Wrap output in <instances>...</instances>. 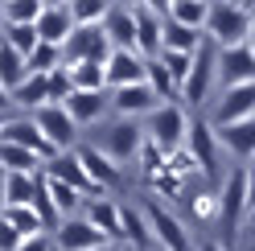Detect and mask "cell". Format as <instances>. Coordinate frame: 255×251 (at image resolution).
<instances>
[{
  "label": "cell",
  "mask_w": 255,
  "mask_h": 251,
  "mask_svg": "<svg viewBox=\"0 0 255 251\" xmlns=\"http://www.w3.org/2000/svg\"><path fill=\"white\" fill-rule=\"evenodd\" d=\"M251 210V202H247V173H243V165L231 169V177H222V190H218V243L235 251L239 243V227H243V214Z\"/></svg>",
  "instance_id": "1"
},
{
  "label": "cell",
  "mask_w": 255,
  "mask_h": 251,
  "mask_svg": "<svg viewBox=\"0 0 255 251\" xmlns=\"http://www.w3.org/2000/svg\"><path fill=\"white\" fill-rule=\"evenodd\" d=\"M251 12L255 4H210V21H206V41L214 50H235V45H247L251 37Z\"/></svg>",
  "instance_id": "2"
},
{
  "label": "cell",
  "mask_w": 255,
  "mask_h": 251,
  "mask_svg": "<svg viewBox=\"0 0 255 251\" xmlns=\"http://www.w3.org/2000/svg\"><path fill=\"white\" fill-rule=\"evenodd\" d=\"M185 132H189V116H185V107H177V103H161L144 120V140L152 148H161L165 156H173L185 144Z\"/></svg>",
  "instance_id": "3"
},
{
  "label": "cell",
  "mask_w": 255,
  "mask_h": 251,
  "mask_svg": "<svg viewBox=\"0 0 255 251\" xmlns=\"http://www.w3.org/2000/svg\"><path fill=\"white\" fill-rule=\"evenodd\" d=\"M185 152L194 156L198 173L206 181H218L222 177V144H218V132L210 128V120H189V132H185Z\"/></svg>",
  "instance_id": "4"
},
{
  "label": "cell",
  "mask_w": 255,
  "mask_h": 251,
  "mask_svg": "<svg viewBox=\"0 0 255 251\" xmlns=\"http://www.w3.org/2000/svg\"><path fill=\"white\" fill-rule=\"evenodd\" d=\"M140 214H144V223H148V231H152L156 251H198L194 239H189V231H185V223H181L173 210H165L156 198H148Z\"/></svg>",
  "instance_id": "5"
},
{
  "label": "cell",
  "mask_w": 255,
  "mask_h": 251,
  "mask_svg": "<svg viewBox=\"0 0 255 251\" xmlns=\"http://www.w3.org/2000/svg\"><path fill=\"white\" fill-rule=\"evenodd\" d=\"M95 148H99L111 165H120V169H124V165H136L140 148H144V128H140L136 120H116V124L99 136V144H95Z\"/></svg>",
  "instance_id": "6"
},
{
  "label": "cell",
  "mask_w": 255,
  "mask_h": 251,
  "mask_svg": "<svg viewBox=\"0 0 255 251\" xmlns=\"http://www.w3.org/2000/svg\"><path fill=\"white\" fill-rule=\"evenodd\" d=\"M214 78H218V50L210 41H202L198 54H194V66H189V78L181 87V99L189 107H202L206 99H210V91H214Z\"/></svg>",
  "instance_id": "7"
},
{
  "label": "cell",
  "mask_w": 255,
  "mask_h": 251,
  "mask_svg": "<svg viewBox=\"0 0 255 251\" xmlns=\"http://www.w3.org/2000/svg\"><path fill=\"white\" fill-rule=\"evenodd\" d=\"M136 21V54L140 58H156L161 54V37H165V21H169V4H128Z\"/></svg>",
  "instance_id": "8"
},
{
  "label": "cell",
  "mask_w": 255,
  "mask_h": 251,
  "mask_svg": "<svg viewBox=\"0 0 255 251\" xmlns=\"http://www.w3.org/2000/svg\"><path fill=\"white\" fill-rule=\"evenodd\" d=\"M29 120H33V124H37V132L54 144V152H74V148H78V124L66 116V107L45 103V107H37Z\"/></svg>",
  "instance_id": "9"
},
{
  "label": "cell",
  "mask_w": 255,
  "mask_h": 251,
  "mask_svg": "<svg viewBox=\"0 0 255 251\" xmlns=\"http://www.w3.org/2000/svg\"><path fill=\"white\" fill-rule=\"evenodd\" d=\"M107 58H111V41L103 33V25L74 29L66 37V45H62V66H78V62H99V66H107Z\"/></svg>",
  "instance_id": "10"
},
{
  "label": "cell",
  "mask_w": 255,
  "mask_h": 251,
  "mask_svg": "<svg viewBox=\"0 0 255 251\" xmlns=\"http://www.w3.org/2000/svg\"><path fill=\"white\" fill-rule=\"evenodd\" d=\"M0 144H17V148H25V152H33L41 165L58 156L54 144L37 132V124L29 120V116H12V120H4V128H0Z\"/></svg>",
  "instance_id": "11"
},
{
  "label": "cell",
  "mask_w": 255,
  "mask_h": 251,
  "mask_svg": "<svg viewBox=\"0 0 255 251\" xmlns=\"http://www.w3.org/2000/svg\"><path fill=\"white\" fill-rule=\"evenodd\" d=\"M41 173H45V177H54V181H62V185H70L74 194H91V202L107 198L99 185L87 177V169L78 165V156H74V152H58L54 161H45V165H41Z\"/></svg>",
  "instance_id": "12"
},
{
  "label": "cell",
  "mask_w": 255,
  "mask_h": 251,
  "mask_svg": "<svg viewBox=\"0 0 255 251\" xmlns=\"http://www.w3.org/2000/svg\"><path fill=\"white\" fill-rule=\"evenodd\" d=\"M239 120H255V83L222 91V99L210 116V128H227V124H239Z\"/></svg>",
  "instance_id": "13"
},
{
  "label": "cell",
  "mask_w": 255,
  "mask_h": 251,
  "mask_svg": "<svg viewBox=\"0 0 255 251\" xmlns=\"http://www.w3.org/2000/svg\"><path fill=\"white\" fill-rule=\"evenodd\" d=\"M107 103H111V112H116L120 120H140V116L148 120L156 107H161V99L148 91V83H136V87H120V91H111Z\"/></svg>",
  "instance_id": "14"
},
{
  "label": "cell",
  "mask_w": 255,
  "mask_h": 251,
  "mask_svg": "<svg viewBox=\"0 0 255 251\" xmlns=\"http://www.w3.org/2000/svg\"><path fill=\"white\" fill-rule=\"evenodd\" d=\"M54 247L58 251H99V247H107V239L87 218H62L54 231Z\"/></svg>",
  "instance_id": "15"
},
{
  "label": "cell",
  "mask_w": 255,
  "mask_h": 251,
  "mask_svg": "<svg viewBox=\"0 0 255 251\" xmlns=\"http://www.w3.org/2000/svg\"><path fill=\"white\" fill-rule=\"evenodd\" d=\"M74 156H78V165L87 169V177L99 185L103 194H107V190H120V185H124V169H120V165H111V161H107V156L95 148V144H78V148H74Z\"/></svg>",
  "instance_id": "16"
},
{
  "label": "cell",
  "mask_w": 255,
  "mask_h": 251,
  "mask_svg": "<svg viewBox=\"0 0 255 251\" xmlns=\"http://www.w3.org/2000/svg\"><path fill=\"white\" fill-rule=\"evenodd\" d=\"M218 78L227 87L255 83V54L251 45H235V50H218Z\"/></svg>",
  "instance_id": "17"
},
{
  "label": "cell",
  "mask_w": 255,
  "mask_h": 251,
  "mask_svg": "<svg viewBox=\"0 0 255 251\" xmlns=\"http://www.w3.org/2000/svg\"><path fill=\"white\" fill-rule=\"evenodd\" d=\"M103 70H107V87H111V91L144 83V58H140V54H128V50H111V58H107Z\"/></svg>",
  "instance_id": "18"
},
{
  "label": "cell",
  "mask_w": 255,
  "mask_h": 251,
  "mask_svg": "<svg viewBox=\"0 0 255 251\" xmlns=\"http://www.w3.org/2000/svg\"><path fill=\"white\" fill-rule=\"evenodd\" d=\"M62 107H66V116L78 124V128H87V124H99L107 116L111 103H107V91H74Z\"/></svg>",
  "instance_id": "19"
},
{
  "label": "cell",
  "mask_w": 255,
  "mask_h": 251,
  "mask_svg": "<svg viewBox=\"0 0 255 251\" xmlns=\"http://www.w3.org/2000/svg\"><path fill=\"white\" fill-rule=\"evenodd\" d=\"M74 33V17H70V4H45L41 21H37V37L45 45H66V37Z\"/></svg>",
  "instance_id": "20"
},
{
  "label": "cell",
  "mask_w": 255,
  "mask_h": 251,
  "mask_svg": "<svg viewBox=\"0 0 255 251\" xmlns=\"http://www.w3.org/2000/svg\"><path fill=\"white\" fill-rule=\"evenodd\" d=\"M103 33H107V41H111V50H128V54H136V21H132V8L111 4L107 21H103Z\"/></svg>",
  "instance_id": "21"
},
{
  "label": "cell",
  "mask_w": 255,
  "mask_h": 251,
  "mask_svg": "<svg viewBox=\"0 0 255 251\" xmlns=\"http://www.w3.org/2000/svg\"><path fill=\"white\" fill-rule=\"evenodd\" d=\"M218 132V144L243 156V161H251L255 156V120H239V124H227V128H214Z\"/></svg>",
  "instance_id": "22"
},
{
  "label": "cell",
  "mask_w": 255,
  "mask_h": 251,
  "mask_svg": "<svg viewBox=\"0 0 255 251\" xmlns=\"http://www.w3.org/2000/svg\"><path fill=\"white\" fill-rule=\"evenodd\" d=\"M87 223L99 231L107 243H120V239H124V235H120V202H116V198L91 202V206H87Z\"/></svg>",
  "instance_id": "23"
},
{
  "label": "cell",
  "mask_w": 255,
  "mask_h": 251,
  "mask_svg": "<svg viewBox=\"0 0 255 251\" xmlns=\"http://www.w3.org/2000/svg\"><path fill=\"white\" fill-rule=\"evenodd\" d=\"M120 235H124L120 243H128L132 251H152V247H156V243H152V231H148V223H144V214L132 210V206H120Z\"/></svg>",
  "instance_id": "24"
},
{
  "label": "cell",
  "mask_w": 255,
  "mask_h": 251,
  "mask_svg": "<svg viewBox=\"0 0 255 251\" xmlns=\"http://www.w3.org/2000/svg\"><path fill=\"white\" fill-rule=\"evenodd\" d=\"M50 103V83H45V74H29L25 83L12 91V107H25L29 116L37 112V107Z\"/></svg>",
  "instance_id": "25"
},
{
  "label": "cell",
  "mask_w": 255,
  "mask_h": 251,
  "mask_svg": "<svg viewBox=\"0 0 255 251\" xmlns=\"http://www.w3.org/2000/svg\"><path fill=\"white\" fill-rule=\"evenodd\" d=\"M169 21H177V25H185V29H198V33H206L210 4H206V0H173V4H169Z\"/></svg>",
  "instance_id": "26"
},
{
  "label": "cell",
  "mask_w": 255,
  "mask_h": 251,
  "mask_svg": "<svg viewBox=\"0 0 255 251\" xmlns=\"http://www.w3.org/2000/svg\"><path fill=\"white\" fill-rule=\"evenodd\" d=\"M202 41H206V33H198V29H185V25H177V21H165L161 50H173V54H198Z\"/></svg>",
  "instance_id": "27"
},
{
  "label": "cell",
  "mask_w": 255,
  "mask_h": 251,
  "mask_svg": "<svg viewBox=\"0 0 255 251\" xmlns=\"http://www.w3.org/2000/svg\"><path fill=\"white\" fill-rule=\"evenodd\" d=\"M25 78H29V66H25V58H21L17 50H8L4 41H0V87H4L8 95H12V91H17V87L25 83Z\"/></svg>",
  "instance_id": "28"
},
{
  "label": "cell",
  "mask_w": 255,
  "mask_h": 251,
  "mask_svg": "<svg viewBox=\"0 0 255 251\" xmlns=\"http://www.w3.org/2000/svg\"><path fill=\"white\" fill-rule=\"evenodd\" d=\"M144 83H148V91H152L161 103L177 99V83L169 78V70H165V62H161V58H144Z\"/></svg>",
  "instance_id": "29"
},
{
  "label": "cell",
  "mask_w": 255,
  "mask_h": 251,
  "mask_svg": "<svg viewBox=\"0 0 255 251\" xmlns=\"http://www.w3.org/2000/svg\"><path fill=\"white\" fill-rule=\"evenodd\" d=\"M41 173H4V206H29Z\"/></svg>",
  "instance_id": "30"
},
{
  "label": "cell",
  "mask_w": 255,
  "mask_h": 251,
  "mask_svg": "<svg viewBox=\"0 0 255 251\" xmlns=\"http://www.w3.org/2000/svg\"><path fill=\"white\" fill-rule=\"evenodd\" d=\"M0 218L21 235V239H33V235H45V227H41V218L33 214V206H4L0 210Z\"/></svg>",
  "instance_id": "31"
},
{
  "label": "cell",
  "mask_w": 255,
  "mask_h": 251,
  "mask_svg": "<svg viewBox=\"0 0 255 251\" xmlns=\"http://www.w3.org/2000/svg\"><path fill=\"white\" fill-rule=\"evenodd\" d=\"M111 4L107 0H70V17H74V29H95L107 21Z\"/></svg>",
  "instance_id": "32"
},
{
  "label": "cell",
  "mask_w": 255,
  "mask_h": 251,
  "mask_svg": "<svg viewBox=\"0 0 255 251\" xmlns=\"http://www.w3.org/2000/svg\"><path fill=\"white\" fill-rule=\"evenodd\" d=\"M0 169L4 173H41V161L17 144H0Z\"/></svg>",
  "instance_id": "33"
},
{
  "label": "cell",
  "mask_w": 255,
  "mask_h": 251,
  "mask_svg": "<svg viewBox=\"0 0 255 251\" xmlns=\"http://www.w3.org/2000/svg\"><path fill=\"white\" fill-rule=\"evenodd\" d=\"M66 70H70L74 91H107V70L99 62H78V66H66Z\"/></svg>",
  "instance_id": "34"
},
{
  "label": "cell",
  "mask_w": 255,
  "mask_h": 251,
  "mask_svg": "<svg viewBox=\"0 0 255 251\" xmlns=\"http://www.w3.org/2000/svg\"><path fill=\"white\" fill-rule=\"evenodd\" d=\"M0 41L8 45V50H17L21 58H29L37 50V25H4V33H0Z\"/></svg>",
  "instance_id": "35"
},
{
  "label": "cell",
  "mask_w": 255,
  "mask_h": 251,
  "mask_svg": "<svg viewBox=\"0 0 255 251\" xmlns=\"http://www.w3.org/2000/svg\"><path fill=\"white\" fill-rule=\"evenodd\" d=\"M45 4L41 0H8L4 4V25H37Z\"/></svg>",
  "instance_id": "36"
},
{
  "label": "cell",
  "mask_w": 255,
  "mask_h": 251,
  "mask_svg": "<svg viewBox=\"0 0 255 251\" xmlns=\"http://www.w3.org/2000/svg\"><path fill=\"white\" fill-rule=\"evenodd\" d=\"M45 190H50V202H54V210H58L62 218H70L78 206H83V194H74L70 185H62V181H54V177H45Z\"/></svg>",
  "instance_id": "37"
},
{
  "label": "cell",
  "mask_w": 255,
  "mask_h": 251,
  "mask_svg": "<svg viewBox=\"0 0 255 251\" xmlns=\"http://www.w3.org/2000/svg\"><path fill=\"white\" fill-rule=\"evenodd\" d=\"M25 66H29V74H50V70H58V66H62V50H58V45L37 41V50L25 58Z\"/></svg>",
  "instance_id": "38"
},
{
  "label": "cell",
  "mask_w": 255,
  "mask_h": 251,
  "mask_svg": "<svg viewBox=\"0 0 255 251\" xmlns=\"http://www.w3.org/2000/svg\"><path fill=\"white\" fill-rule=\"evenodd\" d=\"M29 206H33V214L41 218V227H45V231L62 223V214L54 210V202H50V190H45V173L37 177V190H33V202H29Z\"/></svg>",
  "instance_id": "39"
},
{
  "label": "cell",
  "mask_w": 255,
  "mask_h": 251,
  "mask_svg": "<svg viewBox=\"0 0 255 251\" xmlns=\"http://www.w3.org/2000/svg\"><path fill=\"white\" fill-rule=\"evenodd\" d=\"M189 210H194V218H198V223H210V227H214V223H218V194L202 185V190L189 198Z\"/></svg>",
  "instance_id": "40"
},
{
  "label": "cell",
  "mask_w": 255,
  "mask_h": 251,
  "mask_svg": "<svg viewBox=\"0 0 255 251\" xmlns=\"http://www.w3.org/2000/svg\"><path fill=\"white\" fill-rule=\"evenodd\" d=\"M156 58L165 62V70H169L173 83H177V95H181V87H185V78H189V66H194V54H173V50H161Z\"/></svg>",
  "instance_id": "41"
},
{
  "label": "cell",
  "mask_w": 255,
  "mask_h": 251,
  "mask_svg": "<svg viewBox=\"0 0 255 251\" xmlns=\"http://www.w3.org/2000/svg\"><path fill=\"white\" fill-rule=\"evenodd\" d=\"M45 83H50V103H58V107L74 95V83H70V70H66V66L50 70V74H45Z\"/></svg>",
  "instance_id": "42"
},
{
  "label": "cell",
  "mask_w": 255,
  "mask_h": 251,
  "mask_svg": "<svg viewBox=\"0 0 255 251\" xmlns=\"http://www.w3.org/2000/svg\"><path fill=\"white\" fill-rule=\"evenodd\" d=\"M136 165H140V173H144V177L152 181V177H156V173H161V169H165V152H161V148H152L148 140H144V148H140Z\"/></svg>",
  "instance_id": "43"
},
{
  "label": "cell",
  "mask_w": 255,
  "mask_h": 251,
  "mask_svg": "<svg viewBox=\"0 0 255 251\" xmlns=\"http://www.w3.org/2000/svg\"><path fill=\"white\" fill-rule=\"evenodd\" d=\"M17 247H21V235L12 231L4 218H0V251H17Z\"/></svg>",
  "instance_id": "44"
},
{
  "label": "cell",
  "mask_w": 255,
  "mask_h": 251,
  "mask_svg": "<svg viewBox=\"0 0 255 251\" xmlns=\"http://www.w3.org/2000/svg\"><path fill=\"white\" fill-rule=\"evenodd\" d=\"M17 251H54V239L50 235H33V239H21Z\"/></svg>",
  "instance_id": "45"
},
{
  "label": "cell",
  "mask_w": 255,
  "mask_h": 251,
  "mask_svg": "<svg viewBox=\"0 0 255 251\" xmlns=\"http://www.w3.org/2000/svg\"><path fill=\"white\" fill-rule=\"evenodd\" d=\"M243 173H247V202L255 206V156H251V161L243 165Z\"/></svg>",
  "instance_id": "46"
},
{
  "label": "cell",
  "mask_w": 255,
  "mask_h": 251,
  "mask_svg": "<svg viewBox=\"0 0 255 251\" xmlns=\"http://www.w3.org/2000/svg\"><path fill=\"white\" fill-rule=\"evenodd\" d=\"M8 112H12V95H8V91H4V87H0V116H4V120H8Z\"/></svg>",
  "instance_id": "47"
},
{
  "label": "cell",
  "mask_w": 255,
  "mask_h": 251,
  "mask_svg": "<svg viewBox=\"0 0 255 251\" xmlns=\"http://www.w3.org/2000/svg\"><path fill=\"white\" fill-rule=\"evenodd\" d=\"M198 251H227V247H222L218 239H206V243H198Z\"/></svg>",
  "instance_id": "48"
},
{
  "label": "cell",
  "mask_w": 255,
  "mask_h": 251,
  "mask_svg": "<svg viewBox=\"0 0 255 251\" xmlns=\"http://www.w3.org/2000/svg\"><path fill=\"white\" fill-rule=\"evenodd\" d=\"M247 45H251V54H255V12H251V37H247Z\"/></svg>",
  "instance_id": "49"
},
{
  "label": "cell",
  "mask_w": 255,
  "mask_h": 251,
  "mask_svg": "<svg viewBox=\"0 0 255 251\" xmlns=\"http://www.w3.org/2000/svg\"><path fill=\"white\" fill-rule=\"evenodd\" d=\"M99 251H124V247H116V243H107V247H99Z\"/></svg>",
  "instance_id": "50"
},
{
  "label": "cell",
  "mask_w": 255,
  "mask_h": 251,
  "mask_svg": "<svg viewBox=\"0 0 255 251\" xmlns=\"http://www.w3.org/2000/svg\"><path fill=\"white\" fill-rule=\"evenodd\" d=\"M0 29H4V4H0Z\"/></svg>",
  "instance_id": "51"
},
{
  "label": "cell",
  "mask_w": 255,
  "mask_h": 251,
  "mask_svg": "<svg viewBox=\"0 0 255 251\" xmlns=\"http://www.w3.org/2000/svg\"><path fill=\"white\" fill-rule=\"evenodd\" d=\"M8 120H12V116H8ZM0 128H4V116H0Z\"/></svg>",
  "instance_id": "52"
},
{
  "label": "cell",
  "mask_w": 255,
  "mask_h": 251,
  "mask_svg": "<svg viewBox=\"0 0 255 251\" xmlns=\"http://www.w3.org/2000/svg\"><path fill=\"white\" fill-rule=\"evenodd\" d=\"M54 251H58V247H54Z\"/></svg>",
  "instance_id": "53"
}]
</instances>
